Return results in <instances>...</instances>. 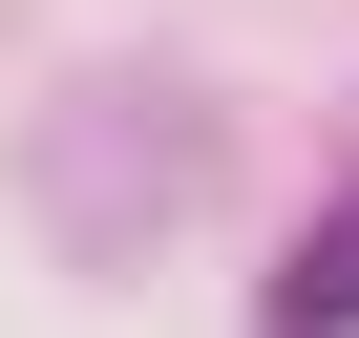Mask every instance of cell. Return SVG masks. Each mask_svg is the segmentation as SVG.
<instances>
[{"label":"cell","instance_id":"1","mask_svg":"<svg viewBox=\"0 0 359 338\" xmlns=\"http://www.w3.org/2000/svg\"><path fill=\"white\" fill-rule=\"evenodd\" d=\"M275 338H359V212H338V233L275 275Z\"/></svg>","mask_w":359,"mask_h":338}]
</instances>
